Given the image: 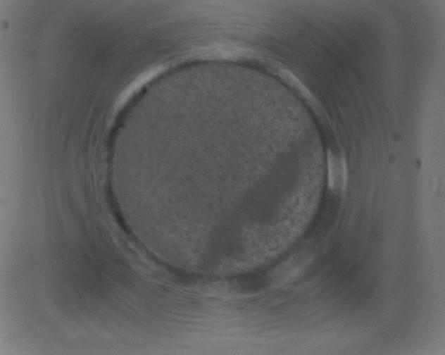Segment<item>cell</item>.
<instances>
[{
  "instance_id": "1",
  "label": "cell",
  "mask_w": 445,
  "mask_h": 355,
  "mask_svg": "<svg viewBox=\"0 0 445 355\" xmlns=\"http://www.w3.org/2000/svg\"><path fill=\"white\" fill-rule=\"evenodd\" d=\"M327 179L329 187L334 191L344 190L347 183V167L344 158L330 151L327 152Z\"/></svg>"
}]
</instances>
